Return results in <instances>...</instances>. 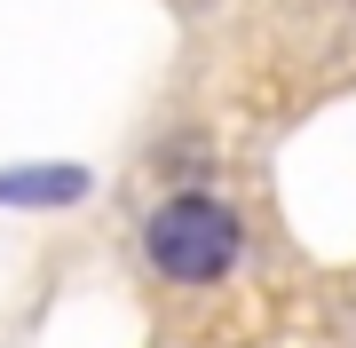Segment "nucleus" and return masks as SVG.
<instances>
[{
  "label": "nucleus",
  "mask_w": 356,
  "mask_h": 348,
  "mask_svg": "<svg viewBox=\"0 0 356 348\" xmlns=\"http://www.w3.org/2000/svg\"><path fill=\"white\" fill-rule=\"evenodd\" d=\"M143 261H151V277L159 285H222V277H238V261H245V214L229 206V198L214 190H166L151 214H143Z\"/></svg>",
  "instance_id": "1"
},
{
  "label": "nucleus",
  "mask_w": 356,
  "mask_h": 348,
  "mask_svg": "<svg viewBox=\"0 0 356 348\" xmlns=\"http://www.w3.org/2000/svg\"><path fill=\"white\" fill-rule=\"evenodd\" d=\"M95 190L88 167H0V206H24V214H48V206H79Z\"/></svg>",
  "instance_id": "2"
}]
</instances>
